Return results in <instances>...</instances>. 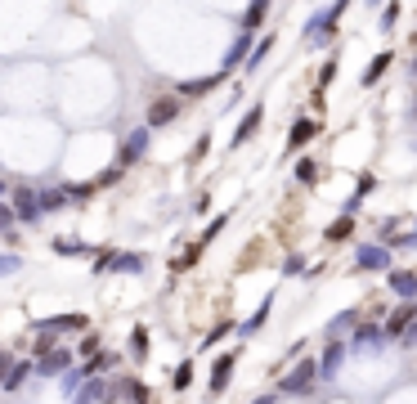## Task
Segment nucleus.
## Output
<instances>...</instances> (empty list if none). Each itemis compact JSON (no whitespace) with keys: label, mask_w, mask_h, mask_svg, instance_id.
Masks as SVG:
<instances>
[{"label":"nucleus","mask_w":417,"mask_h":404,"mask_svg":"<svg viewBox=\"0 0 417 404\" xmlns=\"http://www.w3.org/2000/svg\"><path fill=\"white\" fill-rule=\"evenodd\" d=\"M63 202H68V193H63V189H41V207H45V212H58Z\"/></svg>","instance_id":"393cba45"},{"label":"nucleus","mask_w":417,"mask_h":404,"mask_svg":"<svg viewBox=\"0 0 417 404\" xmlns=\"http://www.w3.org/2000/svg\"><path fill=\"white\" fill-rule=\"evenodd\" d=\"M189 382H193V360H184L175 369V391H189Z\"/></svg>","instance_id":"c85d7f7f"},{"label":"nucleus","mask_w":417,"mask_h":404,"mask_svg":"<svg viewBox=\"0 0 417 404\" xmlns=\"http://www.w3.org/2000/svg\"><path fill=\"white\" fill-rule=\"evenodd\" d=\"M413 121H417V113H413Z\"/></svg>","instance_id":"58836bf2"},{"label":"nucleus","mask_w":417,"mask_h":404,"mask_svg":"<svg viewBox=\"0 0 417 404\" xmlns=\"http://www.w3.org/2000/svg\"><path fill=\"white\" fill-rule=\"evenodd\" d=\"M238 369V350H225V355H216V369H211V396H220V391L229 386V377H234Z\"/></svg>","instance_id":"6e6552de"},{"label":"nucleus","mask_w":417,"mask_h":404,"mask_svg":"<svg viewBox=\"0 0 417 404\" xmlns=\"http://www.w3.org/2000/svg\"><path fill=\"white\" fill-rule=\"evenodd\" d=\"M251 404H278V396H261V400H251Z\"/></svg>","instance_id":"c9c22d12"},{"label":"nucleus","mask_w":417,"mask_h":404,"mask_svg":"<svg viewBox=\"0 0 417 404\" xmlns=\"http://www.w3.org/2000/svg\"><path fill=\"white\" fill-rule=\"evenodd\" d=\"M23 261H18V256H0V278H5V274H14V269H18Z\"/></svg>","instance_id":"2f4dec72"},{"label":"nucleus","mask_w":417,"mask_h":404,"mask_svg":"<svg viewBox=\"0 0 417 404\" xmlns=\"http://www.w3.org/2000/svg\"><path fill=\"white\" fill-rule=\"evenodd\" d=\"M14 369H18V364H14V355H0V386H5V377L14 373Z\"/></svg>","instance_id":"7c9ffc66"},{"label":"nucleus","mask_w":417,"mask_h":404,"mask_svg":"<svg viewBox=\"0 0 417 404\" xmlns=\"http://www.w3.org/2000/svg\"><path fill=\"white\" fill-rule=\"evenodd\" d=\"M269 305H274V301H269V297H265V301H261V310H256V314H251V319H247V324H242V333H256V328H261V324L269 319Z\"/></svg>","instance_id":"bb28decb"},{"label":"nucleus","mask_w":417,"mask_h":404,"mask_svg":"<svg viewBox=\"0 0 417 404\" xmlns=\"http://www.w3.org/2000/svg\"><path fill=\"white\" fill-rule=\"evenodd\" d=\"M68 369H72V350H58L54 333H41V341H36V373L41 377H63Z\"/></svg>","instance_id":"f257e3e1"},{"label":"nucleus","mask_w":417,"mask_h":404,"mask_svg":"<svg viewBox=\"0 0 417 404\" xmlns=\"http://www.w3.org/2000/svg\"><path fill=\"white\" fill-rule=\"evenodd\" d=\"M390 292L409 305V301H417V274L413 269H390Z\"/></svg>","instance_id":"9d476101"},{"label":"nucleus","mask_w":417,"mask_h":404,"mask_svg":"<svg viewBox=\"0 0 417 404\" xmlns=\"http://www.w3.org/2000/svg\"><path fill=\"white\" fill-rule=\"evenodd\" d=\"M314 377H318V360H310V355H305L297 369H292L283 382H278V396H305V391L314 386Z\"/></svg>","instance_id":"f03ea898"},{"label":"nucleus","mask_w":417,"mask_h":404,"mask_svg":"<svg viewBox=\"0 0 417 404\" xmlns=\"http://www.w3.org/2000/svg\"><path fill=\"white\" fill-rule=\"evenodd\" d=\"M121 396H126L130 404H149V386H144V382H135V377H130V382H121Z\"/></svg>","instance_id":"aec40b11"},{"label":"nucleus","mask_w":417,"mask_h":404,"mask_svg":"<svg viewBox=\"0 0 417 404\" xmlns=\"http://www.w3.org/2000/svg\"><path fill=\"white\" fill-rule=\"evenodd\" d=\"M413 324H417V305H413V301H409V305H395V310H390V319H386V333L404 341V333H409Z\"/></svg>","instance_id":"1a4fd4ad"},{"label":"nucleus","mask_w":417,"mask_h":404,"mask_svg":"<svg viewBox=\"0 0 417 404\" xmlns=\"http://www.w3.org/2000/svg\"><path fill=\"white\" fill-rule=\"evenodd\" d=\"M14 220H18V212L9 202H0V234H14Z\"/></svg>","instance_id":"cd10ccee"},{"label":"nucleus","mask_w":417,"mask_h":404,"mask_svg":"<svg viewBox=\"0 0 417 404\" xmlns=\"http://www.w3.org/2000/svg\"><path fill=\"white\" fill-rule=\"evenodd\" d=\"M318 135V121H310V117H301V121H292V130H287V149L292 153H301L305 144H310Z\"/></svg>","instance_id":"9b49d317"},{"label":"nucleus","mask_w":417,"mask_h":404,"mask_svg":"<svg viewBox=\"0 0 417 404\" xmlns=\"http://www.w3.org/2000/svg\"><path fill=\"white\" fill-rule=\"evenodd\" d=\"M144 265H149V261H144L139 252H130V256H121V252H117V265H113V269H126V274H139Z\"/></svg>","instance_id":"4be33fe9"},{"label":"nucleus","mask_w":417,"mask_h":404,"mask_svg":"<svg viewBox=\"0 0 417 404\" xmlns=\"http://www.w3.org/2000/svg\"><path fill=\"white\" fill-rule=\"evenodd\" d=\"M130 355L135 360H149V328H135L130 333Z\"/></svg>","instance_id":"412c9836"},{"label":"nucleus","mask_w":417,"mask_h":404,"mask_svg":"<svg viewBox=\"0 0 417 404\" xmlns=\"http://www.w3.org/2000/svg\"><path fill=\"white\" fill-rule=\"evenodd\" d=\"M261 117H265V108H251V113L238 121V130H234V144H247L251 135H256V126H261Z\"/></svg>","instance_id":"dca6fc26"},{"label":"nucleus","mask_w":417,"mask_h":404,"mask_svg":"<svg viewBox=\"0 0 417 404\" xmlns=\"http://www.w3.org/2000/svg\"><path fill=\"white\" fill-rule=\"evenodd\" d=\"M292 176H297L301 185H314V180H318V162H314V157H301V162H297V171H292Z\"/></svg>","instance_id":"6ab92c4d"},{"label":"nucleus","mask_w":417,"mask_h":404,"mask_svg":"<svg viewBox=\"0 0 417 404\" xmlns=\"http://www.w3.org/2000/svg\"><path fill=\"white\" fill-rule=\"evenodd\" d=\"M341 360H346V341H328L323 360H318V373H323V377H332V373L341 369Z\"/></svg>","instance_id":"ddd939ff"},{"label":"nucleus","mask_w":417,"mask_h":404,"mask_svg":"<svg viewBox=\"0 0 417 404\" xmlns=\"http://www.w3.org/2000/svg\"><path fill=\"white\" fill-rule=\"evenodd\" d=\"M390 63H395V54H390V50H382V54H377V59H373V63H368V68H363V77H359V85H377V81H382V77H386V68H390Z\"/></svg>","instance_id":"4468645a"},{"label":"nucleus","mask_w":417,"mask_h":404,"mask_svg":"<svg viewBox=\"0 0 417 404\" xmlns=\"http://www.w3.org/2000/svg\"><path fill=\"white\" fill-rule=\"evenodd\" d=\"M0 193H5V180H0Z\"/></svg>","instance_id":"4c0bfd02"},{"label":"nucleus","mask_w":417,"mask_h":404,"mask_svg":"<svg viewBox=\"0 0 417 404\" xmlns=\"http://www.w3.org/2000/svg\"><path fill=\"white\" fill-rule=\"evenodd\" d=\"M247 50H251V32H242L238 41H234V50H229V59H225V72H229V68H238L242 59H251Z\"/></svg>","instance_id":"f3484780"},{"label":"nucleus","mask_w":417,"mask_h":404,"mask_svg":"<svg viewBox=\"0 0 417 404\" xmlns=\"http://www.w3.org/2000/svg\"><path fill=\"white\" fill-rule=\"evenodd\" d=\"M269 50H274V36H265V41H261V45H256V50H251V59H247V72H256V68H261Z\"/></svg>","instance_id":"b1692460"},{"label":"nucleus","mask_w":417,"mask_h":404,"mask_svg":"<svg viewBox=\"0 0 417 404\" xmlns=\"http://www.w3.org/2000/svg\"><path fill=\"white\" fill-rule=\"evenodd\" d=\"M121 396V382H108V377H90L85 391L77 396V404H117Z\"/></svg>","instance_id":"39448f33"},{"label":"nucleus","mask_w":417,"mask_h":404,"mask_svg":"<svg viewBox=\"0 0 417 404\" xmlns=\"http://www.w3.org/2000/svg\"><path fill=\"white\" fill-rule=\"evenodd\" d=\"M265 14H269V5H251L247 14H242V23H247V32L256 27V23H265Z\"/></svg>","instance_id":"c756f323"},{"label":"nucleus","mask_w":417,"mask_h":404,"mask_svg":"<svg viewBox=\"0 0 417 404\" xmlns=\"http://www.w3.org/2000/svg\"><path fill=\"white\" fill-rule=\"evenodd\" d=\"M413 234H417V229H413Z\"/></svg>","instance_id":"ea45409f"},{"label":"nucleus","mask_w":417,"mask_h":404,"mask_svg":"<svg viewBox=\"0 0 417 404\" xmlns=\"http://www.w3.org/2000/svg\"><path fill=\"white\" fill-rule=\"evenodd\" d=\"M27 373H32V364H18V369L5 377V386H0V391H18L23 382H27Z\"/></svg>","instance_id":"a878e982"},{"label":"nucleus","mask_w":417,"mask_h":404,"mask_svg":"<svg viewBox=\"0 0 417 404\" xmlns=\"http://www.w3.org/2000/svg\"><path fill=\"white\" fill-rule=\"evenodd\" d=\"M18 212V220L23 225H36V220L45 216V207H41V189H27V185H18L14 189V202H9Z\"/></svg>","instance_id":"7ed1b4c3"},{"label":"nucleus","mask_w":417,"mask_h":404,"mask_svg":"<svg viewBox=\"0 0 417 404\" xmlns=\"http://www.w3.org/2000/svg\"><path fill=\"white\" fill-rule=\"evenodd\" d=\"M395 18H399V5H386V9H382V23L390 27V23H395Z\"/></svg>","instance_id":"72a5a7b5"},{"label":"nucleus","mask_w":417,"mask_h":404,"mask_svg":"<svg viewBox=\"0 0 417 404\" xmlns=\"http://www.w3.org/2000/svg\"><path fill=\"white\" fill-rule=\"evenodd\" d=\"M341 14H346V5H328L323 14L310 23V36H305V41H310V45H328V41L337 36V18H341Z\"/></svg>","instance_id":"20e7f679"},{"label":"nucleus","mask_w":417,"mask_h":404,"mask_svg":"<svg viewBox=\"0 0 417 404\" xmlns=\"http://www.w3.org/2000/svg\"><path fill=\"white\" fill-rule=\"evenodd\" d=\"M404 346H417V324L409 328V333H404Z\"/></svg>","instance_id":"f704fd0d"},{"label":"nucleus","mask_w":417,"mask_h":404,"mask_svg":"<svg viewBox=\"0 0 417 404\" xmlns=\"http://www.w3.org/2000/svg\"><path fill=\"white\" fill-rule=\"evenodd\" d=\"M413 85H417V63H413Z\"/></svg>","instance_id":"e433bc0d"},{"label":"nucleus","mask_w":417,"mask_h":404,"mask_svg":"<svg viewBox=\"0 0 417 404\" xmlns=\"http://www.w3.org/2000/svg\"><path fill=\"white\" fill-rule=\"evenodd\" d=\"M54 252H58V256H90V247H85V243H77V238H58Z\"/></svg>","instance_id":"5701e85b"},{"label":"nucleus","mask_w":417,"mask_h":404,"mask_svg":"<svg viewBox=\"0 0 417 404\" xmlns=\"http://www.w3.org/2000/svg\"><path fill=\"white\" fill-rule=\"evenodd\" d=\"M350 229H354V216H341V220H332V225L323 229V238L328 243H341V238H350Z\"/></svg>","instance_id":"a211bd4d"},{"label":"nucleus","mask_w":417,"mask_h":404,"mask_svg":"<svg viewBox=\"0 0 417 404\" xmlns=\"http://www.w3.org/2000/svg\"><path fill=\"white\" fill-rule=\"evenodd\" d=\"M354 265L359 269H390V247L386 243H368V247L354 252Z\"/></svg>","instance_id":"0eeeda50"},{"label":"nucleus","mask_w":417,"mask_h":404,"mask_svg":"<svg viewBox=\"0 0 417 404\" xmlns=\"http://www.w3.org/2000/svg\"><path fill=\"white\" fill-rule=\"evenodd\" d=\"M144 153H149V126H139V130L126 135V144H121V153H117V166L126 171L135 157H144Z\"/></svg>","instance_id":"423d86ee"},{"label":"nucleus","mask_w":417,"mask_h":404,"mask_svg":"<svg viewBox=\"0 0 417 404\" xmlns=\"http://www.w3.org/2000/svg\"><path fill=\"white\" fill-rule=\"evenodd\" d=\"M220 229H225V216H220V220H211V225H206V234H202V243H211V238L220 234Z\"/></svg>","instance_id":"473e14b6"},{"label":"nucleus","mask_w":417,"mask_h":404,"mask_svg":"<svg viewBox=\"0 0 417 404\" xmlns=\"http://www.w3.org/2000/svg\"><path fill=\"white\" fill-rule=\"evenodd\" d=\"M41 333H85V314H58V319L41 324Z\"/></svg>","instance_id":"2eb2a0df"},{"label":"nucleus","mask_w":417,"mask_h":404,"mask_svg":"<svg viewBox=\"0 0 417 404\" xmlns=\"http://www.w3.org/2000/svg\"><path fill=\"white\" fill-rule=\"evenodd\" d=\"M180 99H157L153 108H149V126H170V121H175L180 117Z\"/></svg>","instance_id":"f8f14e48"}]
</instances>
